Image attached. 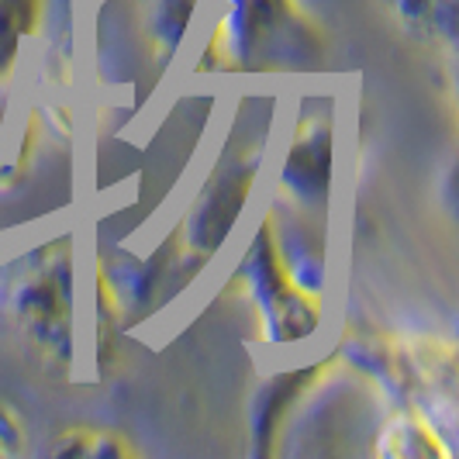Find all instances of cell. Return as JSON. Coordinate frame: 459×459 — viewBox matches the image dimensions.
<instances>
[{
	"instance_id": "cell-1",
	"label": "cell",
	"mask_w": 459,
	"mask_h": 459,
	"mask_svg": "<svg viewBox=\"0 0 459 459\" xmlns=\"http://www.w3.org/2000/svg\"><path fill=\"white\" fill-rule=\"evenodd\" d=\"M276 121H280L276 100L263 115V97H259L253 128H231L214 162L207 166L201 184L194 186L190 201L180 211V221L156 246L173 283V294H184L190 280L204 273L242 231L255 204L259 184L270 173Z\"/></svg>"
},
{
	"instance_id": "cell-2",
	"label": "cell",
	"mask_w": 459,
	"mask_h": 459,
	"mask_svg": "<svg viewBox=\"0 0 459 459\" xmlns=\"http://www.w3.org/2000/svg\"><path fill=\"white\" fill-rule=\"evenodd\" d=\"M83 304V266L73 231L35 242L0 270L4 318L24 352L56 377L76 373L87 352Z\"/></svg>"
},
{
	"instance_id": "cell-3",
	"label": "cell",
	"mask_w": 459,
	"mask_h": 459,
	"mask_svg": "<svg viewBox=\"0 0 459 459\" xmlns=\"http://www.w3.org/2000/svg\"><path fill=\"white\" fill-rule=\"evenodd\" d=\"M201 42L211 76H315L328 63V31L304 0H211Z\"/></svg>"
},
{
	"instance_id": "cell-4",
	"label": "cell",
	"mask_w": 459,
	"mask_h": 459,
	"mask_svg": "<svg viewBox=\"0 0 459 459\" xmlns=\"http://www.w3.org/2000/svg\"><path fill=\"white\" fill-rule=\"evenodd\" d=\"M231 283L238 287V300L253 315L255 339L276 352L311 345L332 315V304L307 294L283 266L266 207L253 218V229L235 255Z\"/></svg>"
},
{
	"instance_id": "cell-5",
	"label": "cell",
	"mask_w": 459,
	"mask_h": 459,
	"mask_svg": "<svg viewBox=\"0 0 459 459\" xmlns=\"http://www.w3.org/2000/svg\"><path fill=\"white\" fill-rule=\"evenodd\" d=\"M270 173H273L270 201L315 218H332L335 177H339L335 93L304 91L290 108V115L276 121Z\"/></svg>"
},
{
	"instance_id": "cell-6",
	"label": "cell",
	"mask_w": 459,
	"mask_h": 459,
	"mask_svg": "<svg viewBox=\"0 0 459 459\" xmlns=\"http://www.w3.org/2000/svg\"><path fill=\"white\" fill-rule=\"evenodd\" d=\"M335 367H339V356H335V349H332L318 363L298 367V369H290V373H280V377H270V380L263 384V391H259V397H255V404H253V438H255L253 453H273V442L283 436V429L290 425L294 408L304 404V401L315 394V387H318Z\"/></svg>"
},
{
	"instance_id": "cell-7",
	"label": "cell",
	"mask_w": 459,
	"mask_h": 459,
	"mask_svg": "<svg viewBox=\"0 0 459 459\" xmlns=\"http://www.w3.org/2000/svg\"><path fill=\"white\" fill-rule=\"evenodd\" d=\"M456 442L432 418L414 408H391L373 432V456L387 459H453Z\"/></svg>"
},
{
	"instance_id": "cell-8",
	"label": "cell",
	"mask_w": 459,
	"mask_h": 459,
	"mask_svg": "<svg viewBox=\"0 0 459 459\" xmlns=\"http://www.w3.org/2000/svg\"><path fill=\"white\" fill-rule=\"evenodd\" d=\"M52 0H0V97L46 39Z\"/></svg>"
},
{
	"instance_id": "cell-9",
	"label": "cell",
	"mask_w": 459,
	"mask_h": 459,
	"mask_svg": "<svg viewBox=\"0 0 459 459\" xmlns=\"http://www.w3.org/2000/svg\"><path fill=\"white\" fill-rule=\"evenodd\" d=\"M52 456H132L135 446L128 442V436H121L117 429H100V425H69L63 429L56 442L48 446Z\"/></svg>"
},
{
	"instance_id": "cell-10",
	"label": "cell",
	"mask_w": 459,
	"mask_h": 459,
	"mask_svg": "<svg viewBox=\"0 0 459 459\" xmlns=\"http://www.w3.org/2000/svg\"><path fill=\"white\" fill-rule=\"evenodd\" d=\"M28 421L24 414L11 404V401H0V456H22L28 453Z\"/></svg>"
},
{
	"instance_id": "cell-11",
	"label": "cell",
	"mask_w": 459,
	"mask_h": 459,
	"mask_svg": "<svg viewBox=\"0 0 459 459\" xmlns=\"http://www.w3.org/2000/svg\"><path fill=\"white\" fill-rule=\"evenodd\" d=\"M7 117H11V97L4 93V97H0V145H4V138H7Z\"/></svg>"
}]
</instances>
